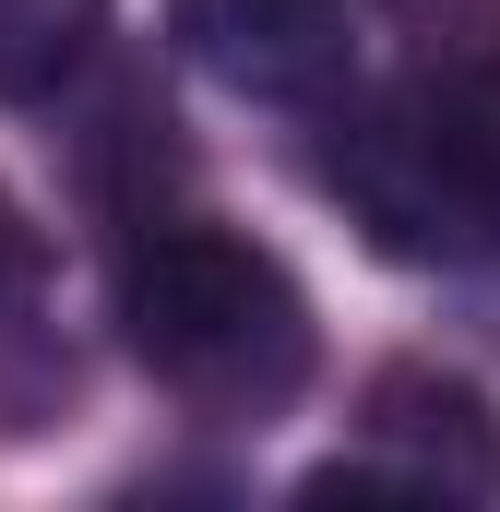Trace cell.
Listing matches in <instances>:
<instances>
[{"instance_id":"cell-3","label":"cell","mask_w":500,"mask_h":512,"mask_svg":"<svg viewBox=\"0 0 500 512\" xmlns=\"http://www.w3.org/2000/svg\"><path fill=\"white\" fill-rule=\"evenodd\" d=\"M334 489H489L500 501V405L453 370H381L358 405V453L310 477Z\"/></svg>"},{"instance_id":"cell-5","label":"cell","mask_w":500,"mask_h":512,"mask_svg":"<svg viewBox=\"0 0 500 512\" xmlns=\"http://www.w3.org/2000/svg\"><path fill=\"white\" fill-rule=\"evenodd\" d=\"M429 96H441L453 155H465V179H477V203H489V227H500V36H489V48H465V60H441Z\"/></svg>"},{"instance_id":"cell-2","label":"cell","mask_w":500,"mask_h":512,"mask_svg":"<svg viewBox=\"0 0 500 512\" xmlns=\"http://www.w3.org/2000/svg\"><path fill=\"white\" fill-rule=\"evenodd\" d=\"M167 36L203 84L250 108H322L358 84V12L346 0H167Z\"/></svg>"},{"instance_id":"cell-6","label":"cell","mask_w":500,"mask_h":512,"mask_svg":"<svg viewBox=\"0 0 500 512\" xmlns=\"http://www.w3.org/2000/svg\"><path fill=\"white\" fill-rule=\"evenodd\" d=\"M36 286H48V239H36V215L0 191V322H24V310H36Z\"/></svg>"},{"instance_id":"cell-1","label":"cell","mask_w":500,"mask_h":512,"mask_svg":"<svg viewBox=\"0 0 500 512\" xmlns=\"http://www.w3.org/2000/svg\"><path fill=\"white\" fill-rule=\"evenodd\" d=\"M120 346L143 382L203 429H274L310 370H322V322L310 286L262 251L250 227L215 215H143L120 251Z\"/></svg>"},{"instance_id":"cell-4","label":"cell","mask_w":500,"mask_h":512,"mask_svg":"<svg viewBox=\"0 0 500 512\" xmlns=\"http://www.w3.org/2000/svg\"><path fill=\"white\" fill-rule=\"evenodd\" d=\"M96 36H108V0H0V96L12 108L60 96L96 60Z\"/></svg>"}]
</instances>
